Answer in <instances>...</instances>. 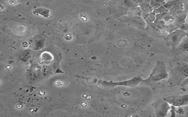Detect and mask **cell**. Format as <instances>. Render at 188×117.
<instances>
[{
    "label": "cell",
    "instance_id": "6da1fadb",
    "mask_svg": "<svg viewBox=\"0 0 188 117\" xmlns=\"http://www.w3.org/2000/svg\"><path fill=\"white\" fill-rule=\"evenodd\" d=\"M168 76L169 74L165 62L163 61H158L150 73L149 76L146 79H143V83L159 82L165 80L168 78Z\"/></svg>",
    "mask_w": 188,
    "mask_h": 117
},
{
    "label": "cell",
    "instance_id": "7a4b0ae2",
    "mask_svg": "<svg viewBox=\"0 0 188 117\" xmlns=\"http://www.w3.org/2000/svg\"><path fill=\"white\" fill-rule=\"evenodd\" d=\"M143 78L141 76H135L134 78H129L128 80H120V81H113V80H98L97 83L100 86L106 88H115L119 86L124 87H134L143 83Z\"/></svg>",
    "mask_w": 188,
    "mask_h": 117
},
{
    "label": "cell",
    "instance_id": "3957f363",
    "mask_svg": "<svg viewBox=\"0 0 188 117\" xmlns=\"http://www.w3.org/2000/svg\"><path fill=\"white\" fill-rule=\"evenodd\" d=\"M186 35H187V32L184 30L176 29L173 32L167 34L165 41L169 47L176 48L181 44V41L184 37H186Z\"/></svg>",
    "mask_w": 188,
    "mask_h": 117
},
{
    "label": "cell",
    "instance_id": "277c9868",
    "mask_svg": "<svg viewBox=\"0 0 188 117\" xmlns=\"http://www.w3.org/2000/svg\"><path fill=\"white\" fill-rule=\"evenodd\" d=\"M162 99L175 107L188 105V94L183 95H167Z\"/></svg>",
    "mask_w": 188,
    "mask_h": 117
},
{
    "label": "cell",
    "instance_id": "5b68a950",
    "mask_svg": "<svg viewBox=\"0 0 188 117\" xmlns=\"http://www.w3.org/2000/svg\"><path fill=\"white\" fill-rule=\"evenodd\" d=\"M171 105L165 100L159 99L154 104V110L157 116H166L167 113L170 112Z\"/></svg>",
    "mask_w": 188,
    "mask_h": 117
},
{
    "label": "cell",
    "instance_id": "8992f818",
    "mask_svg": "<svg viewBox=\"0 0 188 117\" xmlns=\"http://www.w3.org/2000/svg\"><path fill=\"white\" fill-rule=\"evenodd\" d=\"M178 47H180V50L182 52L188 51V41L186 42H183L181 45H178Z\"/></svg>",
    "mask_w": 188,
    "mask_h": 117
},
{
    "label": "cell",
    "instance_id": "52a82bcc",
    "mask_svg": "<svg viewBox=\"0 0 188 117\" xmlns=\"http://www.w3.org/2000/svg\"><path fill=\"white\" fill-rule=\"evenodd\" d=\"M182 71H183V74H184V75L188 77V66H184V67H183Z\"/></svg>",
    "mask_w": 188,
    "mask_h": 117
},
{
    "label": "cell",
    "instance_id": "ba28073f",
    "mask_svg": "<svg viewBox=\"0 0 188 117\" xmlns=\"http://www.w3.org/2000/svg\"><path fill=\"white\" fill-rule=\"evenodd\" d=\"M154 2H157V3H162L164 2V0H153Z\"/></svg>",
    "mask_w": 188,
    "mask_h": 117
},
{
    "label": "cell",
    "instance_id": "9c48e42d",
    "mask_svg": "<svg viewBox=\"0 0 188 117\" xmlns=\"http://www.w3.org/2000/svg\"><path fill=\"white\" fill-rule=\"evenodd\" d=\"M184 83H188V77H187V78L185 80H184Z\"/></svg>",
    "mask_w": 188,
    "mask_h": 117
},
{
    "label": "cell",
    "instance_id": "30bf717a",
    "mask_svg": "<svg viewBox=\"0 0 188 117\" xmlns=\"http://www.w3.org/2000/svg\"><path fill=\"white\" fill-rule=\"evenodd\" d=\"M135 1H141L142 0H135Z\"/></svg>",
    "mask_w": 188,
    "mask_h": 117
},
{
    "label": "cell",
    "instance_id": "8fae6325",
    "mask_svg": "<svg viewBox=\"0 0 188 117\" xmlns=\"http://www.w3.org/2000/svg\"><path fill=\"white\" fill-rule=\"evenodd\" d=\"M187 24H188V20H187Z\"/></svg>",
    "mask_w": 188,
    "mask_h": 117
}]
</instances>
